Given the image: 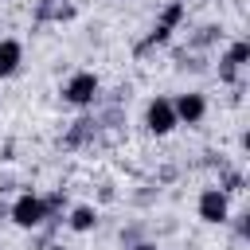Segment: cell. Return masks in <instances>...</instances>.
Masks as SVG:
<instances>
[{"label": "cell", "mask_w": 250, "mask_h": 250, "mask_svg": "<svg viewBox=\"0 0 250 250\" xmlns=\"http://www.w3.org/2000/svg\"><path fill=\"white\" fill-rule=\"evenodd\" d=\"M172 109H176V121L180 125H199L207 117V98L195 94V90H188V94H176L172 98Z\"/></svg>", "instance_id": "5"}, {"label": "cell", "mask_w": 250, "mask_h": 250, "mask_svg": "<svg viewBox=\"0 0 250 250\" xmlns=\"http://www.w3.org/2000/svg\"><path fill=\"white\" fill-rule=\"evenodd\" d=\"M223 59H227L230 66H238V70H242V66L250 62V39H234V43L227 47V55H223Z\"/></svg>", "instance_id": "9"}, {"label": "cell", "mask_w": 250, "mask_h": 250, "mask_svg": "<svg viewBox=\"0 0 250 250\" xmlns=\"http://www.w3.org/2000/svg\"><path fill=\"white\" fill-rule=\"evenodd\" d=\"M66 227H70L74 234H90V230L98 227V207H94V203H78V207H70Z\"/></svg>", "instance_id": "7"}, {"label": "cell", "mask_w": 250, "mask_h": 250, "mask_svg": "<svg viewBox=\"0 0 250 250\" xmlns=\"http://www.w3.org/2000/svg\"><path fill=\"white\" fill-rule=\"evenodd\" d=\"M184 12H188V4H184V0H168V4H164V12L156 16V23H164L168 31H176V27H180V20H184Z\"/></svg>", "instance_id": "8"}, {"label": "cell", "mask_w": 250, "mask_h": 250, "mask_svg": "<svg viewBox=\"0 0 250 250\" xmlns=\"http://www.w3.org/2000/svg\"><path fill=\"white\" fill-rule=\"evenodd\" d=\"M62 102L66 105H74V109H90L94 102H98V94H102V78L94 74V70H74L66 82H62Z\"/></svg>", "instance_id": "1"}, {"label": "cell", "mask_w": 250, "mask_h": 250, "mask_svg": "<svg viewBox=\"0 0 250 250\" xmlns=\"http://www.w3.org/2000/svg\"><path fill=\"white\" fill-rule=\"evenodd\" d=\"M51 250H70V246H51Z\"/></svg>", "instance_id": "15"}, {"label": "cell", "mask_w": 250, "mask_h": 250, "mask_svg": "<svg viewBox=\"0 0 250 250\" xmlns=\"http://www.w3.org/2000/svg\"><path fill=\"white\" fill-rule=\"evenodd\" d=\"M234 78H238V66H230L227 59H219V82H227V86H234Z\"/></svg>", "instance_id": "10"}, {"label": "cell", "mask_w": 250, "mask_h": 250, "mask_svg": "<svg viewBox=\"0 0 250 250\" xmlns=\"http://www.w3.org/2000/svg\"><path fill=\"white\" fill-rule=\"evenodd\" d=\"M129 250H160V246H156V242H152V238H137V242H133V246H129Z\"/></svg>", "instance_id": "12"}, {"label": "cell", "mask_w": 250, "mask_h": 250, "mask_svg": "<svg viewBox=\"0 0 250 250\" xmlns=\"http://www.w3.org/2000/svg\"><path fill=\"white\" fill-rule=\"evenodd\" d=\"M0 219H8V203H0Z\"/></svg>", "instance_id": "13"}, {"label": "cell", "mask_w": 250, "mask_h": 250, "mask_svg": "<svg viewBox=\"0 0 250 250\" xmlns=\"http://www.w3.org/2000/svg\"><path fill=\"white\" fill-rule=\"evenodd\" d=\"M8 219H12L20 230H35V227H43V223H47L43 195H35V191H23V195H16V199L8 203Z\"/></svg>", "instance_id": "2"}, {"label": "cell", "mask_w": 250, "mask_h": 250, "mask_svg": "<svg viewBox=\"0 0 250 250\" xmlns=\"http://www.w3.org/2000/svg\"><path fill=\"white\" fill-rule=\"evenodd\" d=\"M195 215H199L207 227L230 223V195H227L223 188H203V191H199V203H195Z\"/></svg>", "instance_id": "3"}, {"label": "cell", "mask_w": 250, "mask_h": 250, "mask_svg": "<svg viewBox=\"0 0 250 250\" xmlns=\"http://www.w3.org/2000/svg\"><path fill=\"white\" fill-rule=\"evenodd\" d=\"M234 230L238 238H250V215H234Z\"/></svg>", "instance_id": "11"}, {"label": "cell", "mask_w": 250, "mask_h": 250, "mask_svg": "<svg viewBox=\"0 0 250 250\" xmlns=\"http://www.w3.org/2000/svg\"><path fill=\"white\" fill-rule=\"evenodd\" d=\"M180 121H176V109H172V98H152L148 105H145V129L152 133V137H168L172 129H176Z\"/></svg>", "instance_id": "4"}, {"label": "cell", "mask_w": 250, "mask_h": 250, "mask_svg": "<svg viewBox=\"0 0 250 250\" xmlns=\"http://www.w3.org/2000/svg\"><path fill=\"white\" fill-rule=\"evenodd\" d=\"M23 62V43L20 39H0V78H16Z\"/></svg>", "instance_id": "6"}, {"label": "cell", "mask_w": 250, "mask_h": 250, "mask_svg": "<svg viewBox=\"0 0 250 250\" xmlns=\"http://www.w3.org/2000/svg\"><path fill=\"white\" fill-rule=\"evenodd\" d=\"M39 4H43V8H51V4H59V0H39Z\"/></svg>", "instance_id": "14"}]
</instances>
